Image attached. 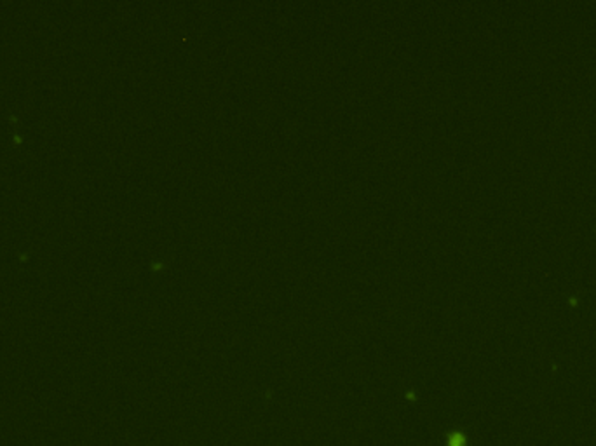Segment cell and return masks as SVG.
Instances as JSON below:
<instances>
[{"label":"cell","instance_id":"6da1fadb","mask_svg":"<svg viewBox=\"0 0 596 446\" xmlns=\"http://www.w3.org/2000/svg\"><path fill=\"white\" fill-rule=\"evenodd\" d=\"M464 444H465V441L460 434L452 436V439H450V446H464Z\"/></svg>","mask_w":596,"mask_h":446}]
</instances>
